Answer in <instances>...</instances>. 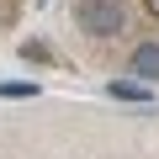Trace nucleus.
I'll return each mask as SVG.
<instances>
[{"label":"nucleus","instance_id":"obj_1","mask_svg":"<svg viewBox=\"0 0 159 159\" xmlns=\"http://www.w3.org/2000/svg\"><path fill=\"white\" fill-rule=\"evenodd\" d=\"M74 21H80V32H90V37H111V32H122L127 11H122V0H80Z\"/></svg>","mask_w":159,"mask_h":159},{"label":"nucleus","instance_id":"obj_2","mask_svg":"<svg viewBox=\"0 0 159 159\" xmlns=\"http://www.w3.org/2000/svg\"><path fill=\"white\" fill-rule=\"evenodd\" d=\"M133 74L143 80V85H154V80H159V43H143V48L133 53Z\"/></svg>","mask_w":159,"mask_h":159},{"label":"nucleus","instance_id":"obj_3","mask_svg":"<svg viewBox=\"0 0 159 159\" xmlns=\"http://www.w3.org/2000/svg\"><path fill=\"white\" fill-rule=\"evenodd\" d=\"M106 90H111L117 101H148V90H143V85H133V80H111Z\"/></svg>","mask_w":159,"mask_h":159},{"label":"nucleus","instance_id":"obj_4","mask_svg":"<svg viewBox=\"0 0 159 159\" xmlns=\"http://www.w3.org/2000/svg\"><path fill=\"white\" fill-rule=\"evenodd\" d=\"M0 96H37V85H0Z\"/></svg>","mask_w":159,"mask_h":159}]
</instances>
